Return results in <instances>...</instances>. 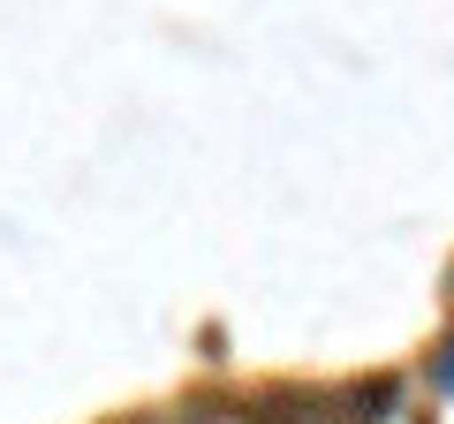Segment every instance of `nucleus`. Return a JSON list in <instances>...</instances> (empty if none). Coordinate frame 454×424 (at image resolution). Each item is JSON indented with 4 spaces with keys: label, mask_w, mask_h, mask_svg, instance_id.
<instances>
[{
    "label": "nucleus",
    "mask_w": 454,
    "mask_h": 424,
    "mask_svg": "<svg viewBox=\"0 0 454 424\" xmlns=\"http://www.w3.org/2000/svg\"><path fill=\"white\" fill-rule=\"evenodd\" d=\"M432 379H439V394H454V342L439 349V364H432Z\"/></svg>",
    "instance_id": "1"
}]
</instances>
